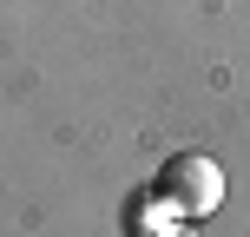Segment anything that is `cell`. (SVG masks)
Segmentation results:
<instances>
[{"instance_id": "6da1fadb", "label": "cell", "mask_w": 250, "mask_h": 237, "mask_svg": "<svg viewBox=\"0 0 250 237\" xmlns=\"http://www.w3.org/2000/svg\"><path fill=\"white\" fill-rule=\"evenodd\" d=\"M158 198L171 204L178 217H211L217 204H224V172H217V158H204V151H171L158 172Z\"/></svg>"}, {"instance_id": "7a4b0ae2", "label": "cell", "mask_w": 250, "mask_h": 237, "mask_svg": "<svg viewBox=\"0 0 250 237\" xmlns=\"http://www.w3.org/2000/svg\"><path fill=\"white\" fill-rule=\"evenodd\" d=\"M171 237H198V231H171Z\"/></svg>"}]
</instances>
